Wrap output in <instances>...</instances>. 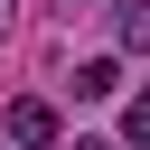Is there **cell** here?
<instances>
[{
	"instance_id": "2",
	"label": "cell",
	"mask_w": 150,
	"mask_h": 150,
	"mask_svg": "<svg viewBox=\"0 0 150 150\" xmlns=\"http://www.w3.org/2000/svg\"><path fill=\"white\" fill-rule=\"evenodd\" d=\"M75 94H84V103L122 94V56H84V66H75Z\"/></svg>"
},
{
	"instance_id": "4",
	"label": "cell",
	"mask_w": 150,
	"mask_h": 150,
	"mask_svg": "<svg viewBox=\"0 0 150 150\" xmlns=\"http://www.w3.org/2000/svg\"><path fill=\"white\" fill-rule=\"evenodd\" d=\"M75 150H122V141H112V131H75Z\"/></svg>"
},
{
	"instance_id": "3",
	"label": "cell",
	"mask_w": 150,
	"mask_h": 150,
	"mask_svg": "<svg viewBox=\"0 0 150 150\" xmlns=\"http://www.w3.org/2000/svg\"><path fill=\"white\" fill-rule=\"evenodd\" d=\"M112 19H122V47H150V9H141V0H122Z\"/></svg>"
},
{
	"instance_id": "1",
	"label": "cell",
	"mask_w": 150,
	"mask_h": 150,
	"mask_svg": "<svg viewBox=\"0 0 150 150\" xmlns=\"http://www.w3.org/2000/svg\"><path fill=\"white\" fill-rule=\"evenodd\" d=\"M0 131H9V150H47V141H56V103H47V94H19V103L0 112Z\"/></svg>"
},
{
	"instance_id": "5",
	"label": "cell",
	"mask_w": 150,
	"mask_h": 150,
	"mask_svg": "<svg viewBox=\"0 0 150 150\" xmlns=\"http://www.w3.org/2000/svg\"><path fill=\"white\" fill-rule=\"evenodd\" d=\"M0 28H9V0H0Z\"/></svg>"
}]
</instances>
